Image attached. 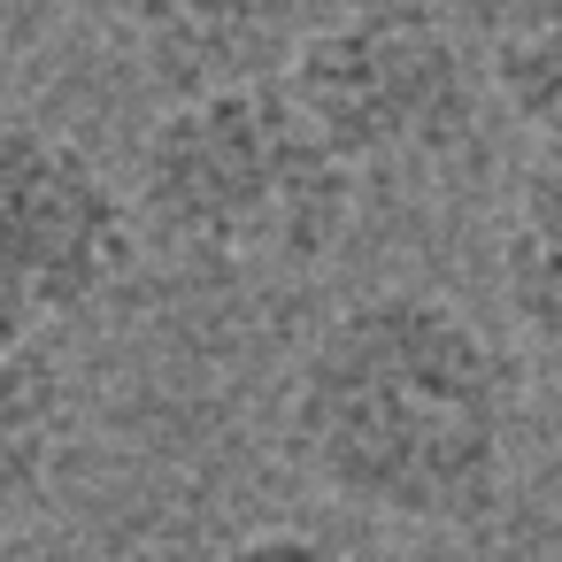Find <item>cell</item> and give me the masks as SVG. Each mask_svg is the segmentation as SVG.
Returning <instances> with one entry per match:
<instances>
[{"mask_svg": "<svg viewBox=\"0 0 562 562\" xmlns=\"http://www.w3.org/2000/svg\"><path fill=\"white\" fill-rule=\"evenodd\" d=\"M70 454V385L47 347L0 355V547L24 539L55 501Z\"/></svg>", "mask_w": 562, "mask_h": 562, "instance_id": "6", "label": "cell"}, {"mask_svg": "<svg viewBox=\"0 0 562 562\" xmlns=\"http://www.w3.org/2000/svg\"><path fill=\"white\" fill-rule=\"evenodd\" d=\"M139 262L132 193L63 132L0 124V355L101 308Z\"/></svg>", "mask_w": 562, "mask_h": 562, "instance_id": "4", "label": "cell"}, {"mask_svg": "<svg viewBox=\"0 0 562 562\" xmlns=\"http://www.w3.org/2000/svg\"><path fill=\"white\" fill-rule=\"evenodd\" d=\"M101 9L116 16V32H132L147 47V63L162 78H178L193 93L216 78H247L239 63L293 24L301 0H101Z\"/></svg>", "mask_w": 562, "mask_h": 562, "instance_id": "5", "label": "cell"}, {"mask_svg": "<svg viewBox=\"0 0 562 562\" xmlns=\"http://www.w3.org/2000/svg\"><path fill=\"white\" fill-rule=\"evenodd\" d=\"M362 178L270 78L178 93L132 162L139 232L209 270H316L355 224Z\"/></svg>", "mask_w": 562, "mask_h": 562, "instance_id": "2", "label": "cell"}, {"mask_svg": "<svg viewBox=\"0 0 562 562\" xmlns=\"http://www.w3.org/2000/svg\"><path fill=\"white\" fill-rule=\"evenodd\" d=\"M278 86L355 178L447 162L477 139L470 55L424 0H362L316 24Z\"/></svg>", "mask_w": 562, "mask_h": 562, "instance_id": "3", "label": "cell"}, {"mask_svg": "<svg viewBox=\"0 0 562 562\" xmlns=\"http://www.w3.org/2000/svg\"><path fill=\"white\" fill-rule=\"evenodd\" d=\"M278 439L324 501L370 524L470 531L516 470V370L462 301L378 285L308 331Z\"/></svg>", "mask_w": 562, "mask_h": 562, "instance_id": "1", "label": "cell"}, {"mask_svg": "<svg viewBox=\"0 0 562 562\" xmlns=\"http://www.w3.org/2000/svg\"><path fill=\"white\" fill-rule=\"evenodd\" d=\"M209 562H355V554L331 547V539H316V531H301V524H262V531L224 539Z\"/></svg>", "mask_w": 562, "mask_h": 562, "instance_id": "9", "label": "cell"}, {"mask_svg": "<svg viewBox=\"0 0 562 562\" xmlns=\"http://www.w3.org/2000/svg\"><path fill=\"white\" fill-rule=\"evenodd\" d=\"M501 293L531 347L562 355V155H539L508 201L501 232Z\"/></svg>", "mask_w": 562, "mask_h": 562, "instance_id": "8", "label": "cell"}, {"mask_svg": "<svg viewBox=\"0 0 562 562\" xmlns=\"http://www.w3.org/2000/svg\"><path fill=\"white\" fill-rule=\"evenodd\" d=\"M63 16H70V0H0V70L24 63Z\"/></svg>", "mask_w": 562, "mask_h": 562, "instance_id": "10", "label": "cell"}, {"mask_svg": "<svg viewBox=\"0 0 562 562\" xmlns=\"http://www.w3.org/2000/svg\"><path fill=\"white\" fill-rule=\"evenodd\" d=\"M485 86L539 155H562V0H485Z\"/></svg>", "mask_w": 562, "mask_h": 562, "instance_id": "7", "label": "cell"}]
</instances>
